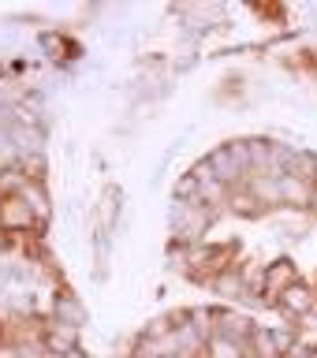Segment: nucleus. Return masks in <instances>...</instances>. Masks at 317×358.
Listing matches in <instances>:
<instances>
[{"instance_id": "f257e3e1", "label": "nucleus", "mask_w": 317, "mask_h": 358, "mask_svg": "<svg viewBox=\"0 0 317 358\" xmlns=\"http://www.w3.org/2000/svg\"><path fill=\"white\" fill-rule=\"evenodd\" d=\"M209 224H213V209L198 206V201H183V198H179L172 206V239L179 246H198L202 235L209 231Z\"/></svg>"}, {"instance_id": "2eb2a0df", "label": "nucleus", "mask_w": 317, "mask_h": 358, "mask_svg": "<svg viewBox=\"0 0 317 358\" xmlns=\"http://www.w3.org/2000/svg\"><path fill=\"white\" fill-rule=\"evenodd\" d=\"M8 246H11V235H8L4 228H0V257H4V254H8Z\"/></svg>"}, {"instance_id": "9d476101", "label": "nucleus", "mask_w": 317, "mask_h": 358, "mask_svg": "<svg viewBox=\"0 0 317 358\" xmlns=\"http://www.w3.org/2000/svg\"><path fill=\"white\" fill-rule=\"evenodd\" d=\"M15 194L34 209V217H38L41 224H49V217H52V198H49V190H45V179H41V183L27 179V183H19V187H15Z\"/></svg>"}, {"instance_id": "1a4fd4ad", "label": "nucleus", "mask_w": 317, "mask_h": 358, "mask_svg": "<svg viewBox=\"0 0 317 358\" xmlns=\"http://www.w3.org/2000/svg\"><path fill=\"white\" fill-rule=\"evenodd\" d=\"M224 209L235 213V217H262V213H265V206L258 201L254 187H251V179L228 190V198H224Z\"/></svg>"}, {"instance_id": "39448f33", "label": "nucleus", "mask_w": 317, "mask_h": 358, "mask_svg": "<svg viewBox=\"0 0 317 358\" xmlns=\"http://www.w3.org/2000/svg\"><path fill=\"white\" fill-rule=\"evenodd\" d=\"M38 336H41V347L52 358H75V355H83V351H78V329H75V324H67V321L49 317L38 329Z\"/></svg>"}, {"instance_id": "f8f14e48", "label": "nucleus", "mask_w": 317, "mask_h": 358, "mask_svg": "<svg viewBox=\"0 0 317 358\" xmlns=\"http://www.w3.org/2000/svg\"><path fill=\"white\" fill-rule=\"evenodd\" d=\"M202 358H251V355H246V343H239V340L209 336L206 347H202Z\"/></svg>"}, {"instance_id": "f03ea898", "label": "nucleus", "mask_w": 317, "mask_h": 358, "mask_svg": "<svg viewBox=\"0 0 317 358\" xmlns=\"http://www.w3.org/2000/svg\"><path fill=\"white\" fill-rule=\"evenodd\" d=\"M276 310H280V317H288L291 324H299L302 317H310V313L317 310V284H307V280L299 276L291 287L280 291Z\"/></svg>"}, {"instance_id": "dca6fc26", "label": "nucleus", "mask_w": 317, "mask_h": 358, "mask_svg": "<svg viewBox=\"0 0 317 358\" xmlns=\"http://www.w3.org/2000/svg\"><path fill=\"white\" fill-rule=\"evenodd\" d=\"M307 213H314V217H317V190H314V198H310V209Z\"/></svg>"}, {"instance_id": "0eeeda50", "label": "nucleus", "mask_w": 317, "mask_h": 358, "mask_svg": "<svg viewBox=\"0 0 317 358\" xmlns=\"http://www.w3.org/2000/svg\"><path fill=\"white\" fill-rule=\"evenodd\" d=\"M299 280V268L291 257H276V262H269L265 265V295L262 302H269V306H276V299H280V291L291 287Z\"/></svg>"}, {"instance_id": "9b49d317", "label": "nucleus", "mask_w": 317, "mask_h": 358, "mask_svg": "<svg viewBox=\"0 0 317 358\" xmlns=\"http://www.w3.org/2000/svg\"><path fill=\"white\" fill-rule=\"evenodd\" d=\"M52 317L75 324V329H83V324H86V310H83V302H78L71 291H60L56 302H52Z\"/></svg>"}, {"instance_id": "f3484780", "label": "nucleus", "mask_w": 317, "mask_h": 358, "mask_svg": "<svg viewBox=\"0 0 317 358\" xmlns=\"http://www.w3.org/2000/svg\"><path fill=\"white\" fill-rule=\"evenodd\" d=\"M314 183H317V164H314Z\"/></svg>"}, {"instance_id": "20e7f679", "label": "nucleus", "mask_w": 317, "mask_h": 358, "mask_svg": "<svg viewBox=\"0 0 317 358\" xmlns=\"http://www.w3.org/2000/svg\"><path fill=\"white\" fill-rule=\"evenodd\" d=\"M258 332L254 317L239 306H213V336H228V340L251 343V336Z\"/></svg>"}, {"instance_id": "7ed1b4c3", "label": "nucleus", "mask_w": 317, "mask_h": 358, "mask_svg": "<svg viewBox=\"0 0 317 358\" xmlns=\"http://www.w3.org/2000/svg\"><path fill=\"white\" fill-rule=\"evenodd\" d=\"M0 228L8 235H30V231H41L45 224L34 217V209L15 194V190H8V194H0Z\"/></svg>"}, {"instance_id": "ddd939ff", "label": "nucleus", "mask_w": 317, "mask_h": 358, "mask_svg": "<svg viewBox=\"0 0 317 358\" xmlns=\"http://www.w3.org/2000/svg\"><path fill=\"white\" fill-rule=\"evenodd\" d=\"M15 161H19V145H15V138H11V127H0V168H15Z\"/></svg>"}, {"instance_id": "423d86ee", "label": "nucleus", "mask_w": 317, "mask_h": 358, "mask_svg": "<svg viewBox=\"0 0 317 358\" xmlns=\"http://www.w3.org/2000/svg\"><path fill=\"white\" fill-rule=\"evenodd\" d=\"M314 183L302 176H291V172H280L276 176V198H280V209H310V198H314Z\"/></svg>"}, {"instance_id": "4468645a", "label": "nucleus", "mask_w": 317, "mask_h": 358, "mask_svg": "<svg viewBox=\"0 0 317 358\" xmlns=\"http://www.w3.org/2000/svg\"><path fill=\"white\" fill-rule=\"evenodd\" d=\"M0 358H22L19 343L15 340H0Z\"/></svg>"}, {"instance_id": "6e6552de", "label": "nucleus", "mask_w": 317, "mask_h": 358, "mask_svg": "<svg viewBox=\"0 0 317 358\" xmlns=\"http://www.w3.org/2000/svg\"><path fill=\"white\" fill-rule=\"evenodd\" d=\"M209 291L217 299H228V302H239V299H251V284H246V268L239 265H228L224 273H217L209 280Z\"/></svg>"}]
</instances>
